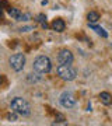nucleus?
I'll return each mask as SVG.
<instances>
[{
  "label": "nucleus",
  "instance_id": "f257e3e1",
  "mask_svg": "<svg viewBox=\"0 0 112 126\" xmlns=\"http://www.w3.org/2000/svg\"><path fill=\"white\" fill-rule=\"evenodd\" d=\"M11 109H13V112L20 113L22 116H28L31 113V105L21 97H16L11 101Z\"/></svg>",
  "mask_w": 112,
  "mask_h": 126
},
{
  "label": "nucleus",
  "instance_id": "f03ea898",
  "mask_svg": "<svg viewBox=\"0 0 112 126\" xmlns=\"http://www.w3.org/2000/svg\"><path fill=\"white\" fill-rule=\"evenodd\" d=\"M32 67L35 70L36 73H49L50 69H52V63H50V59L48 56H45V55H41L38 58L34 60V64H32Z\"/></svg>",
  "mask_w": 112,
  "mask_h": 126
},
{
  "label": "nucleus",
  "instance_id": "7ed1b4c3",
  "mask_svg": "<svg viewBox=\"0 0 112 126\" xmlns=\"http://www.w3.org/2000/svg\"><path fill=\"white\" fill-rule=\"evenodd\" d=\"M56 72H58V76L60 79H63V80H66V81H73L77 77L76 69H73L70 64H62L60 63V66H58Z\"/></svg>",
  "mask_w": 112,
  "mask_h": 126
},
{
  "label": "nucleus",
  "instance_id": "20e7f679",
  "mask_svg": "<svg viewBox=\"0 0 112 126\" xmlns=\"http://www.w3.org/2000/svg\"><path fill=\"white\" fill-rule=\"evenodd\" d=\"M10 67L13 69L14 72H21L24 66H25V55L24 53H16L13 55L9 60Z\"/></svg>",
  "mask_w": 112,
  "mask_h": 126
},
{
  "label": "nucleus",
  "instance_id": "39448f33",
  "mask_svg": "<svg viewBox=\"0 0 112 126\" xmlns=\"http://www.w3.org/2000/svg\"><path fill=\"white\" fill-rule=\"evenodd\" d=\"M59 102H60V105L63 108L70 109L76 105V98H74V95L72 93H63L60 95V98H59Z\"/></svg>",
  "mask_w": 112,
  "mask_h": 126
},
{
  "label": "nucleus",
  "instance_id": "423d86ee",
  "mask_svg": "<svg viewBox=\"0 0 112 126\" xmlns=\"http://www.w3.org/2000/svg\"><path fill=\"white\" fill-rule=\"evenodd\" d=\"M58 60H59V63H62V64H72L74 58H73V53L70 50L62 49L58 53Z\"/></svg>",
  "mask_w": 112,
  "mask_h": 126
},
{
  "label": "nucleus",
  "instance_id": "0eeeda50",
  "mask_svg": "<svg viewBox=\"0 0 112 126\" xmlns=\"http://www.w3.org/2000/svg\"><path fill=\"white\" fill-rule=\"evenodd\" d=\"M64 27H66V24L60 18H56V20H53V23H52V30L56 32H63L64 31Z\"/></svg>",
  "mask_w": 112,
  "mask_h": 126
},
{
  "label": "nucleus",
  "instance_id": "6e6552de",
  "mask_svg": "<svg viewBox=\"0 0 112 126\" xmlns=\"http://www.w3.org/2000/svg\"><path fill=\"white\" fill-rule=\"evenodd\" d=\"M99 101L104 104V105H111L112 104V95L109 94V93H107V91H102L101 94H99Z\"/></svg>",
  "mask_w": 112,
  "mask_h": 126
},
{
  "label": "nucleus",
  "instance_id": "1a4fd4ad",
  "mask_svg": "<svg viewBox=\"0 0 112 126\" xmlns=\"http://www.w3.org/2000/svg\"><path fill=\"white\" fill-rule=\"evenodd\" d=\"M88 25H90V28H91V30H94V31L97 32L98 35H101L102 38H107V36H108V32L105 31L104 28L98 27V25H94V24H88Z\"/></svg>",
  "mask_w": 112,
  "mask_h": 126
},
{
  "label": "nucleus",
  "instance_id": "9d476101",
  "mask_svg": "<svg viewBox=\"0 0 112 126\" xmlns=\"http://www.w3.org/2000/svg\"><path fill=\"white\" fill-rule=\"evenodd\" d=\"M87 20H88V24H94L99 20V14L97 11H90L87 14Z\"/></svg>",
  "mask_w": 112,
  "mask_h": 126
},
{
  "label": "nucleus",
  "instance_id": "9b49d317",
  "mask_svg": "<svg viewBox=\"0 0 112 126\" xmlns=\"http://www.w3.org/2000/svg\"><path fill=\"white\" fill-rule=\"evenodd\" d=\"M9 16L11 18H14V20H20V17H21V11H20L18 9L10 7V9H9Z\"/></svg>",
  "mask_w": 112,
  "mask_h": 126
},
{
  "label": "nucleus",
  "instance_id": "f8f14e48",
  "mask_svg": "<svg viewBox=\"0 0 112 126\" xmlns=\"http://www.w3.org/2000/svg\"><path fill=\"white\" fill-rule=\"evenodd\" d=\"M38 18H39L38 21H39V23L42 24V27H44V28H48V24H46V18H45L44 16H42V14H39V16H38Z\"/></svg>",
  "mask_w": 112,
  "mask_h": 126
},
{
  "label": "nucleus",
  "instance_id": "ddd939ff",
  "mask_svg": "<svg viewBox=\"0 0 112 126\" xmlns=\"http://www.w3.org/2000/svg\"><path fill=\"white\" fill-rule=\"evenodd\" d=\"M7 119H9V121H11V122L17 121V115H16V112H14V113H10L9 116H7Z\"/></svg>",
  "mask_w": 112,
  "mask_h": 126
},
{
  "label": "nucleus",
  "instance_id": "4468645a",
  "mask_svg": "<svg viewBox=\"0 0 112 126\" xmlns=\"http://www.w3.org/2000/svg\"><path fill=\"white\" fill-rule=\"evenodd\" d=\"M56 118H58V121H56V122H64V116H63V115H60V113H58V115H56Z\"/></svg>",
  "mask_w": 112,
  "mask_h": 126
},
{
  "label": "nucleus",
  "instance_id": "2eb2a0df",
  "mask_svg": "<svg viewBox=\"0 0 112 126\" xmlns=\"http://www.w3.org/2000/svg\"><path fill=\"white\" fill-rule=\"evenodd\" d=\"M1 83H3V76L0 74V86H1Z\"/></svg>",
  "mask_w": 112,
  "mask_h": 126
}]
</instances>
